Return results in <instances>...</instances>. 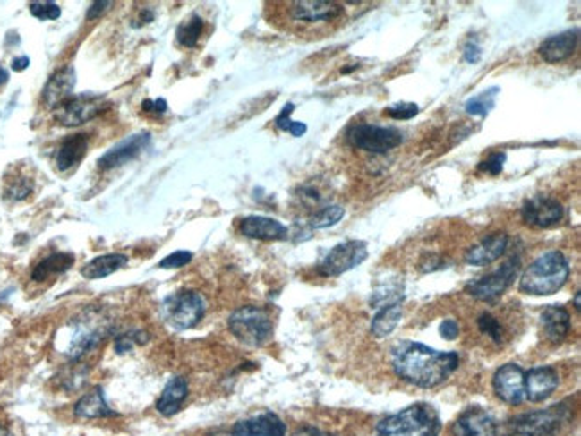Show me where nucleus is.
<instances>
[{"label": "nucleus", "mask_w": 581, "mask_h": 436, "mask_svg": "<svg viewBox=\"0 0 581 436\" xmlns=\"http://www.w3.org/2000/svg\"><path fill=\"white\" fill-rule=\"evenodd\" d=\"M541 326L548 342L562 344L571 331V315L564 306H546L541 313Z\"/></svg>", "instance_id": "obj_21"}, {"label": "nucleus", "mask_w": 581, "mask_h": 436, "mask_svg": "<svg viewBox=\"0 0 581 436\" xmlns=\"http://www.w3.org/2000/svg\"><path fill=\"white\" fill-rule=\"evenodd\" d=\"M500 95V88H489L487 91H482L474 97H471L466 102V111L473 116H487L494 107H496V100Z\"/></svg>", "instance_id": "obj_32"}, {"label": "nucleus", "mask_w": 581, "mask_h": 436, "mask_svg": "<svg viewBox=\"0 0 581 436\" xmlns=\"http://www.w3.org/2000/svg\"><path fill=\"white\" fill-rule=\"evenodd\" d=\"M240 233L252 240L263 242H279L288 238V227L279 220L261 215H251L240 220Z\"/></svg>", "instance_id": "obj_16"}, {"label": "nucleus", "mask_w": 581, "mask_h": 436, "mask_svg": "<svg viewBox=\"0 0 581 436\" xmlns=\"http://www.w3.org/2000/svg\"><path fill=\"white\" fill-rule=\"evenodd\" d=\"M163 319L177 331L195 328L206 315V301L195 290H181L168 295L161 306Z\"/></svg>", "instance_id": "obj_7"}, {"label": "nucleus", "mask_w": 581, "mask_h": 436, "mask_svg": "<svg viewBox=\"0 0 581 436\" xmlns=\"http://www.w3.org/2000/svg\"><path fill=\"white\" fill-rule=\"evenodd\" d=\"M27 66H29V57H27V56L14 57V59H13V64H11V68H13L14 72H21V70H25Z\"/></svg>", "instance_id": "obj_47"}, {"label": "nucleus", "mask_w": 581, "mask_h": 436, "mask_svg": "<svg viewBox=\"0 0 581 436\" xmlns=\"http://www.w3.org/2000/svg\"><path fill=\"white\" fill-rule=\"evenodd\" d=\"M505 161H507V154L505 152H496L492 156H489L485 161L480 163V170L491 174V175H498L503 172V167H505Z\"/></svg>", "instance_id": "obj_39"}, {"label": "nucleus", "mask_w": 581, "mask_h": 436, "mask_svg": "<svg viewBox=\"0 0 581 436\" xmlns=\"http://www.w3.org/2000/svg\"><path fill=\"white\" fill-rule=\"evenodd\" d=\"M149 145H150V134L149 133L131 134L124 141L116 143L104 156H100L97 165H98L100 170H113L116 167H122V165L132 161L134 158H138Z\"/></svg>", "instance_id": "obj_15"}, {"label": "nucleus", "mask_w": 581, "mask_h": 436, "mask_svg": "<svg viewBox=\"0 0 581 436\" xmlns=\"http://www.w3.org/2000/svg\"><path fill=\"white\" fill-rule=\"evenodd\" d=\"M460 356L431 349L419 342H401L392 349L396 374L419 389H435L448 381L458 369Z\"/></svg>", "instance_id": "obj_1"}, {"label": "nucleus", "mask_w": 581, "mask_h": 436, "mask_svg": "<svg viewBox=\"0 0 581 436\" xmlns=\"http://www.w3.org/2000/svg\"><path fill=\"white\" fill-rule=\"evenodd\" d=\"M193 254L188 251H175L170 256H167L165 260L159 261V269H181L184 265H188L192 261Z\"/></svg>", "instance_id": "obj_38"}, {"label": "nucleus", "mask_w": 581, "mask_h": 436, "mask_svg": "<svg viewBox=\"0 0 581 436\" xmlns=\"http://www.w3.org/2000/svg\"><path fill=\"white\" fill-rule=\"evenodd\" d=\"M286 18L292 25L315 27L338 21L344 16V5L338 2L322 0H301L286 4Z\"/></svg>", "instance_id": "obj_9"}, {"label": "nucleus", "mask_w": 581, "mask_h": 436, "mask_svg": "<svg viewBox=\"0 0 581 436\" xmlns=\"http://www.w3.org/2000/svg\"><path fill=\"white\" fill-rule=\"evenodd\" d=\"M521 215L528 226L548 229L557 226L564 218V206L553 197L537 195L525 202Z\"/></svg>", "instance_id": "obj_14"}, {"label": "nucleus", "mask_w": 581, "mask_h": 436, "mask_svg": "<svg viewBox=\"0 0 581 436\" xmlns=\"http://www.w3.org/2000/svg\"><path fill=\"white\" fill-rule=\"evenodd\" d=\"M75 417L81 419H104V417H115L116 414L109 408V405L104 399V394L100 389L91 390L90 394L82 396L75 408H73Z\"/></svg>", "instance_id": "obj_27"}, {"label": "nucleus", "mask_w": 581, "mask_h": 436, "mask_svg": "<svg viewBox=\"0 0 581 436\" xmlns=\"http://www.w3.org/2000/svg\"><path fill=\"white\" fill-rule=\"evenodd\" d=\"M560 378L553 367H535L526 374V399L543 403L559 389Z\"/></svg>", "instance_id": "obj_19"}, {"label": "nucleus", "mask_w": 581, "mask_h": 436, "mask_svg": "<svg viewBox=\"0 0 581 436\" xmlns=\"http://www.w3.org/2000/svg\"><path fill=\"white\" fill-rule=\"evenodd\" d=\"M347 141L355 149L387 154L403 143V133L396 127H383L376 124H356L347 131Z\"/></svg>", "instance_id": "obj_8"}, {"label": "nucleus", "mask_w": 581, "mask_h": 436, "mask_svg": "<svg viewBox=\"0 0 581 436\" xmlns=\"http://www.w3.org/2000/svg\"><path fill=\"white\" fill-rule=\"evenodd\" d=\"M29 9L38 20H57L61 16V7L56 2H32Z\"/></svg>", "instance_id": "obj_36"}, {"label": "nucleus", "mask_w": 581, "mask_h": 436, "mask_svg": "<svg viewBox=\"0 0 581 436\" xmlns=\"http://www.w3.org/2000/svg\"><path fill=\"white\" fill-rule=\"evenodd\" d=\"M492 385L496 396L510 406H519L526 399V372L517 363H507L498 369Z\"/></svg>", "instance_id": "obj_13"}, {"label": "nucleus", "mask_w": 581, "mask_h": 436, "mask_svg": "<svg viewBox=\"0 0 581 436\" xmlns=\"http://www.w3.org/2000/svg\"><path fill=\"white\" fill-rule=\"evenodd\" d=\"M478 328L485 337H489L496 344L503 342V326L492 313H482L478 319Z\"/></svg>", "instance_id": "obj_35"}, {"label": "nucleus", "mask_w": 581, "mask_h": 436, "mask_svg": "<svg viewBox=\"0 0 581 436\" xmlns=\"http://www.w3.org/2000/svg\"><path fill=\"white\" fill-rule=\"evenodd\" d=\"M403 299H405V286L403 283L399 281H387V283H381L378 285L374 290H372V295H371V304L376 308V310H381V308H387V306H394V304H403Z\"/></svg>", "instance_id": "obj_30"}, {"label": "nucleus", "mask_w": 581, "mask_h": 436, "mask_svg": "<svg viewBox=\"0 0 581 436\" xmlns=\"http://www.w3.org/2000/svg\"><path fill=\"white\" fill-rule=\"evenodd\" d=\"M580 299H581V295H580V292H578V294L575 295V308H577L578 312H580V308H581Z\"/></svg>", "instance_id": "obj_49"}, {"label": "nucleus", "mask_w": 581, "mask_h": 436, "mask_svg": "<svg viewBox=\"0 0 581 436\" xmlns=\"http://www.w3.org/2000/svg\"><path fill=\"white\" fill-rule=\"evenodd\" d=\"M292 111H294V104L288 102V104L281 109V113L276 116L274 124H276L278 129L286 131V133H290V134L295 136V138H301V136L306 134L308 127H306V124H303V122H294V120H290Z\"/></svg>", "instance_id": "obj_34"}, {"label": "nucleus", "mask_w": 581, "mask_h": 436, "mask_svg": "<svg viewBox=\"0 0 581 436\" xmlns=\"http://www.w3.org/2000/svg\"><path fill=\"white\" fill-rule=\"evenodd\" d=\"M385 115L394 118V120H410L414 116L419 115V106L412 104V102H401V104H394L389 106L385 109Z\"/></svg>", "instance_id": "obj_37"}, {"label": "nucleus", "mask_w": 581, "mask_h": 436, "mask_svg": "<svg viewBox=\"0 0 581 436\" xmlns=\"http://www.w3.org/2000/svg\"><path fill=\"white\" fill-rule=\"evenodd\" d=\"M73 86H75V70L72 66H64L57 70L43 88V102L48 107L56 109L57 106H61L64 100L72 97Z\"/></svg>", "instance_id": "obj_22"}, {"label": "nucleus", "mask_w": 581, "mask_h": 436, "mask_svg": "<svg viewBox=\"0 0 581 436\" xmlns=\"http://www.w3.org/2000/svg\"><path fill=\"white\" fill-rule=\"evenodd\" d=\"M0 436H9V433H7V430H5L4 426H0Z\"/></svg>", "instance_id": "obj_50"}, {"label": "nucleus", "mask_w": 581, "mask_h": 436, "mask_svg": "<svg viewBox=\"0 0 581 436\" xmlns=\"http://www.w3.org/2000/svg\"><path fill=\"white\" fill-rule=\"evenodd\" d=\"M127 261H129V258L125 254H104V256H98V258L88 261L81 269V276L90 281L102 279V278L115 274L116 270L124 269L127 265Z\"/></svg>", "instance_id": "obj_26"}, {"label": "nucleus", "mask_w": 581, "mask_h": 436, "mask_svg": "<svg viewBox=\"0 0 581 436\" xmlns=\"http://www.w3.org/2000/svg\"><path fill=\"white\" fill-rule=\"evenodd\" d=\"M204 30V20L199 14H190L184 21H181V25L177 27V41L179 45L186 47V48H193Z\"/></svg>", "instance_id": "obj_31"}, {"label": "nucleus", "mask_w": 581, "mask_h": 436, "mask_svg": "<svg viewBox=\"0 0 581 436\" xmlns=\"http://www.w3.org/2000/svg\"><path fill=\"white\" fill-rule=\"evenodd\" d=\"M440 417L431 405L417 403L376 424L374 436H439Z\"/></svg>", "instance_id": "obj_3"}, {"label": "nucleus", "mask_w": 581, "mask_h": 436, "mask_svg": "<svg viewBox=\"0 0 581 436\" xmlns=\"http://www.w3.org/2000/svg\"><path fill=\"white\" fill-rule=\"evenodd\" d=\"M578 29H571V30H564L560 34L550 36L546 38L541 47H539V54L544 57V61L548 63H560L566 61L568 57L573 56L577 43H578Z\"/></svg>", "instance_id": "obj_23"}, {"label": "nucleus", "mask_w": 581, "mask_h": 436, "mask_svg": "<svg viewBox=\"0 0 581 436\" xmlns=\"http://www.w3.org/2000/svg\"><path fill=\"white\" fill-rule=\"evenodd\" d=\"M32 192V184L27 181V179H18V181H13L9 186H7V195L13 199V201H21L25 199L29 193Z\"/></svg>", "instance_id": "obj_40"}, {"label": "nucleus", "mask_w": 581, "mask_h": 436, "mask_svg": "<svg viewBox=\"0 0 581 436\" xmlns=\"http://www.w3.org/2000/svg\"><path fill=\"white\" fill-rule=\"evenodd\" d=\"M519 263H521L519 258H516V256L510 258L507 263H503L494 272H491L476 281H471L466 286V292L483 303H492V301L500 299L516 281L519 269H521Z\"/></svg>", "instance_id": "obj_10"}, {"label": "nucleus", "mask_w": 581, "mask_h": 436, "mask_svg": "<svg viewBox=\"0 0 581 436\" xmlns=\"http://www.w3.org/2000/svg\"><path fill=\"white\" fill-rule=\"evenodd\" d=\"M141 109L145 111V113H152V115H161V113H165L167 109H168V104H167V100H163V98H158V100H143L141 102Z\"/></svg>", "instance_id": "obj_41"}, {"label": "nucleus", "mask_w": 581, "mask_h": 436, "mask_svg": "<svg viewBox=\"0 0 581 436\" xmlns=\"http://www.w3.org/2000/svg\"><path fill=\"white\" fill-rule=\"evenodd\" d=\"M186 398H188V381L181 376H175L163 389V392L156 403V410L163 417H172L181 410Z\"/></svg>", "instance_id": "obj_24"}, {"label": "nucleus", "mask_w": 581, "mask_h": 436, "mask_svg": "<svg viewBox=\"0 0 581 436\" xmlns=\"http://www.w3.org/2000/svg\"><path fill=\"white\" fill-rule=\"evenodd\" d=\"M111 5V2H95L91 7H90V11H88V14H86V18L88 20H91V18H97L102 11H106L107 7Z\"/></svg>", "instance_id": "obj_45"}, {"label": "nucleus", "mask_w": 581, "mask_h": 436, "mask_svg": "<svg viewBox=\"0 0 581 436\" xmlns=\"http://www.w3.org/2000/svg\"><path fill=\"white\" fill-rule=\"evenodd\" d=\"M233 337L247 347H263L274 333V324L263 308L244 306L233 312L227 321Z\"/></svg>", "instance_id": "obj_5"}, {"label": "nucleus", "mask_w": 581, "mask_h": 436, "mask_svg": "<svg viewBox=\"0 0 581 436\" xmlns=\"http://www.w3.org/2000/svg\"><path fill=\"white\" fill-rule=\"evenodd\" d=\"M571 415L573 406L569 401H564L546 410L517 415L508 423V428L519 436H559L571 421Z\"/></svg>", "instance_id": "obj_4"}, {"label": "nucleus", "mask_w": 581, "mask_h": 436, "mask_svg": "<svg viewBox=\"0 0 581 436\" xmlns=\"http://www.w3.org/2000/svg\"><path fill=\"white\" fill-rule=\"evenodd\" d=\"M231 436H286V424L276 414L267 412L236 423Z\"/></svg>", "instance_id": "obj_20"}, {"label": "nucleus", "mask_w": 581, "mask_h": 436, "mask_svg": "<svg viewBox=\"0 0 581 436\" xmlns=\"http://www.w3.org/2000/svg\"><path fill=\"white\" fill-rule=\"evenodd\" d=\"M68 331L70 335L63 353L70 360H79L106 340L109 335V322L93 312H86L77 321L70 322Z\"/></svg>", "instance_id": "obj_6"}, {"label": "nucleus", "mask_w": 581, "mask_h": 436, "mask_svg": "<svg viewBox=\"0 0 581 436\" xmlns=\"http://www.w3.org/2000/svg\"><path fill=\"white\" fill-rule=\"evenodd\" d=\"M442 267H446V265H444V261H442L439 256H426V258L421 261V265H419L421 272H424V274H428V272H435V270H439V269H442Z\"/></svg>", "instance_id": "obj_43"}, {"label": "nucleus", "mask_w": 581, "mask_h": 436, "mask_svg": "<svg viewBox=\"0 0 581 436\" xmlns=\"http://www.w3.org/2000/svg\"><path fill=\"white\" fill-rule=\"evenodd\" d=\"M482 47L480 45H476V43H467L466 45V50H464V57H466V61H469V63H478L480 59H482Z\"/></svg>", "instance_id": "obj_44"}, {"label": "nucleus", "mask_w": 581, "mask_h": 436, "mask_svg": "<svg viewBox=\"0 0 581 436\" xmlns=\"http://www.w3.org/2000/svg\"><path fill=\"white\" fill-rule=\"evenodd\" d=\"M106 109H107V102L104 100V97L90 95V93L77 95V97L72 95L68 100H64L61 106L54 109V118L61 125L75 127L97 118Z\"/></svg>", "instance_id": "obj_12"}, {"label": "nucleus", "mask_w": 581, "mask_h": 436, "mask_svg": "<svg viewBox=\"0 0 581 436\" xmlns=\"http://www.w3.org/2000/svg\"><path fill=\"white\" fill-rule=\"evenodd\" d=\"M401 317H403V304H394L378 310L376 317L371 322V333L376 338L389 337L397 328Z\"/></svg>", "instance_id": "obj_29"}, {"label": "nucleus", "mask_w": 581, "mask_h": 436, "mask_svg": "<svg viewBox=\"0 0 581 436\" xmlns=\"http://www.w3.org/2000/svg\"><path fill=\"white\" fill-rule=\"evenodd\" d=\"M571 276V267L560 251H548L528 265L519 281V290L528 295L546 297L562 290Z\"/></svg>", "instance_id": "obj_2"}, {"label": "nucleus", "mask_w": 581, "mask_h": 436, "mask_svg": "<svg viewBox=\"0 0 581 436\" xmlns=\"http://www.w3.org/2000/svg\"><path fill=\"white\" fill-rule=\"evenodd\" d=\"M508 247V235L507 233H494L473 245L466 254V263L473 267H487L498 261Z\"/></svg>", "instance_id": "obj_18"}, {"label": "nucleus", "mask_w": 581, "mask_h": 436, "mask_svg": "<svg viewBox=\"0 0 581 436\" xmlns=\"http://www.w3.org/2000/svg\"><path fill=\"white\" fill-rule=\"evenodd\" d=\"M346 215V209L338 204L335 206H326L322 209H319L312 218H310V226L313 229H326L331 227L335 224H338Z\"/></svg>", "instance_id": "obj_33"}, {"label": "nucleus", "mask_w": 581, "mask_h": 436, "mask_svg": "<svg viewBox=\"0 0 581 436\" xmlns=\"http://www.w3.org/2000/svg\"><path fill=\"white\" fill-rule=\"evenodd\" d=\"M86 152H88V136L86 134H72L61 143L57 156H56V165L61 172L70 170L84 159Z\"/></svg>", "instance_id": "obj_25"}, {"label": "nucleus", "mask_w": 581, "mask_h": 436, "mask_svg": "<svg viewBox=\"0 0 581 436\" xmlns=\"http://www.w3.org/2000/svg\"><path fill=\"white\" fill-rule=\"evenodd\" d=\"M440 335L446 338V340H455V338H458V335H460V326H458V322L457 321H444L442 324H440Z\"/></svg>", "instance_id": "obj_42"}, {"label": "nucleus", "mask_w": 581, "mask_h": 436, "mask_svg": "<svg viewBox=\"0 0 581 436\" xmlns=\"http://www.w3.org/2000/svg\"><path fill=\"white\" fill-rule=\"evenodd\" d=\"M7 79H9V72L0 64V86H4L7 82Z\"/></svg>", "instance_id": "obj_48"}, {"label": "nucleus", "mask_w": 581, "mask_h": 436, "mask_svg": "<svg viewBox=\"0 0 581 436\" xmlns=\"http://www.w3.org/2000/svg\"><path fill=\"white\" fill-rule=\"evenodd\" d=\"M455 436H498V424L482 408L466 410L453 424Z\"/></svg>", "instance_id": "obj_17"}, {"label": "nucleus", "mask_w": 581, "mask_h": 436, "mask_svg": "<svg viewBox=\"0 0 581 436\" xmlns=\"http://www.w3.org/2000/svg\"><path fill=\"white\" fill-rule=\"evenodd\" d=\"M73 261H75V258L70 252H56V254H50L48 258H45L43 261H39L34 267L30 278L36 283L47 281L52 276H59V274L66 272L73 265Z\"/></svg>", "instance_id": "obj_28"}, {"label": "nucleus", "mask_w": 581, "mask_h": 436, "mask_svg": "<svg viewBox=\"0 0 581 436\" xmlns=\"http://www.w3.org/2000/svg\"><path fill=\"white\" fill-rule=\"evenodd\" d=\"M292 436H335V435H329V433H326V432H320V430H317V428H301V430H297L295 433Z\"/></svg>", "instance_id": "obj_46"}, {"label": "nucleus", "mask_w": 581, "mask_h": 436, "mask_svg": "<svg viewBox=\"0 0 581 436\" xmlns=\"http://www.w3.org/2000/svg\"><path fill=\"white\" fill-rule=\"evenodd\" d=\"M369 256L367 244L362 240H349L333 247L328 256L319 265V274L324 278L342 276L358 265H362Z\"/></svg>", "instance_id": "obj_11"}]
</instances>
